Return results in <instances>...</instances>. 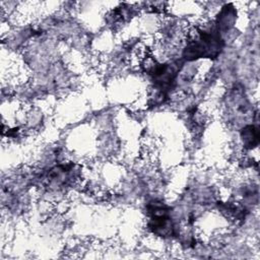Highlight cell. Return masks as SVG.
Instances as JSON below:
<instances>
[{
  "label": "cell",
  "mask_w": 260,
  "mask_h": 260,
  "mask_svg": "<svg viewBox=\"0 0 260 260\" xmlns=\"http://www.w3.org/2000/svg\"><path fill=\"white\" fill-rule=\"evenodd\" d=\"M241 137L243 140L244 148H247V149L254 148L255 146H257L259 141L258 130L253 125H248L244 127L241 132Z\"/></svg>",
  "instance_id": "cell-1"
}]
</instances>
